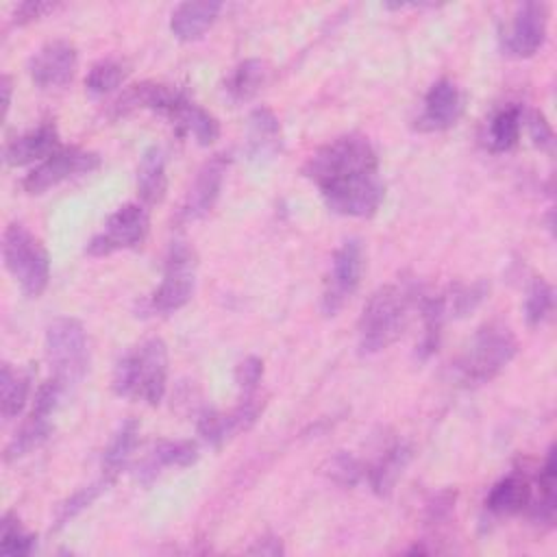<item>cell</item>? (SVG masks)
Instances as JSON below:
<instances>
[{"label":"cell","instance_id":"ba28073f","mask_svg":"<svg viewBox=\"0 0 557 557\" xmlns=\"http://www.w3.org/2000/svg\"><path fill=\"white\" fill-rule=\"evenodd\" d=\"M196 265L198 261L194 248L181 239L172 242L165 257L163 278L144 302L146 311L154 315H168L183 309L191 300L196 287Z\"/></svg>","mask_w":557,"mask_h":557},{"label":"cell","instance_id":"4316f807","mask_svg":"<svg viewBox=\"0 0 557 557\" xmlns=\"http://www.w3.org/2000/svg\"><path fill=\"white\" fill-rule=\"evenodd\" d=\"M30 374L15 370L11 363H2L0 370V411L4 420L17 418L28 400Z\"/></svg>","mask_w":557,"mask_h":557},{"label":"cell","instance_id":"52a82bcc","mask_svg":"<svg viewBox=\"0 0 557 557\" xmlns=\"http://www.w3.org/2000/svg\"><path fill=\"white\" fill-rule=\"evenodd\" d=\"M46 359L52 368V376L67 387L76 385L89 363L87 333L76 318H57L46 329Z\"/></svg>","mask_w":557,"mask_h":557},{"label":"cell","instance_id":"484cf974","mask_svg":"<svg viewBox=\"0 0 557 557\" xmlns=\"http://www.w3.org/2000/svg\"><path fill=\"white\" fill-rule=\"evenodd\" d=\"M137 442H139V422L135 418H126L117 426L109 446L102 453V474H109L115 479L128 466V459L135 453Z\"/></svg>","mask_w":557,"mask_h":557},{"label":"cell","instance_id":"9c48e42d","mask_svg":"<svg viewBox=\"0 0 557 557\" xmlns=\"http://www.w3.org/2000/svg\"><path fill=\"white\" fill-rule=\"evenodd\" d=\"M148 228H150V218L144 205L126 202L107 218L104 228L87 242L85 252L89 257H107L115 250L135 248L146 239Z\"/></svg>","mask_w":557,"mask_h":557},{"label":"cell","instance_id":"277c9868","mask_svg":"<svg viewBox=\"0 0 557 557\" xmlns=\"http://www.w3.org/2000/svg\"><path fill=\"white\" fill-rule=\"evenodd\" d=\"M168 363L165 342L161 337H148L115 363L111 387L122 398L154 407L165 396Z\"/></svg>","mask_w":557,"mask_h":557},{"label":"cell","instance_id":"f546056e","mask_svg":"<svg viewBox=\"0 0 557 557\" xmlns=\"http://www.w3.org/2000/svg\"><path fill=\"white\" fill-rule=\"evenodd\" d=\"M113 476H109V474H102L100 479H96L94 483H89V485H85V487H81V490H76L70 498H65L61 505H59V511H57V516H54V531H59V529H63L67 522H72L78 513H83L85 509H89L111 485H113Z\"/></svg>","mask_w":557,"mask_h":557},{"label":"cell","instance_id":"f1b7e54d","mask_svg":"<svg viewBox=\"0 0 557 557\" xmlns=\"http://www.w3.org/2000/svg\"><path fill=\"white\" fill-rule=\"evenodd\" d=\"M522 128V109L518 104H509L500 109L487 126V146L492 152H507L518 144Z\"/></svg>","mask_w":557,"mask_h":557},{"label":"cell","instance_id":"d6a6232c","mask_svg":"<svg viewBox=\"0 0 557 557\" xmlns=\"http://www.w3.org/2000/svg\"><path fill=\"white\" fill-rule=\"evenodd\" d=\"M37 537L28 533L13 513H4L0 522V553L4 557H26L35 550Z\"/></svg>","mask_w":557,"mask_h":557},{"label":"cell","instance_id":"ac0fdd59","mask_svg":"<svg viewBox=\"0 0 557 557\" xmlns=\"http://www.w3.org/2000/svg\"><path fill=\"white\" fill-rule=\"evenodd\" d=\"M283 135L278 117L268 107H257L248 115L246 154L250 161H270L281 152Z\"/></svg>","mask_w":557,"mask_h":557},{"label":"cell","instance_id":"8d00e7d4","mask_svg":"<svg viewBox=\"0 0 557 557\" xmlns=\"http://www.w3.org/2000/svg\"><path fill=\"white\" fill-rule=\"evenodd\" d=\"M263 376V361L259 357H246L235 368V383L244 394H250Z\"/></svg>","mask_w":557,"mask_h":557},{"label":"cell","instance_id":"8992f818","mask_svg":"<svg viewBox=\"0 0 557 557\" xmlns=\"http://www.w3.org/2000/svg\"><path fill=\"white\" fill-rule=\"evenodd\" d=\"M2 261L20 289L37 298L50 281V257L39 237L24 224H9L2 233Z\"/></svg>","mask_w":557,"mask_h":557},{"label":"cell","instance_id":"603a6c76","mask_svg":"<svg viewBox=\"0 0 557 557\" xmlns=\"http://www.w3.org/2000/svg\"><path fill=\"white\" fill-rule=\"evenodd\" d=\"M411 459V448L403 442H394L392 446H387L379 459L366 470L368 474V483L370 487L379 494L385 496L389 494V490L394 487V483L398 481V476L403 474V470L407 468Z\"/></svg>","mask_w":557,"mask_h":557},{"label":"cell","instance_id":"e575fe53","mask_svg":"<svg viewBox=\"0 0 557 557\" xmlns=\"http://www.w3.org/2000/svg\"><path fill=\"white\" fill-rule=\"evenodd\" d=\"M490 292V283L479 278L474 283H455L453 285V296H450V305L446 298V307L453 311L455 318H463L468 313H472L487 296Z\"/></svg>","mask_w":557,"mask_h":557},{"label":"cell","instance_id":"4dcf8cb0","mask_svg":"<svg viewBox=\"0 0 557 557\" xmlns=\"http://www.w3.org/2000/svg\"><path fill=\"white\" fill-rule=\"evenodd\" d=\"M555 474H557V463H555V448L550 446L548 453H546V459H544V466L540 470V476H537V487H540V496L537 500L529 505V511H531V518L535 522H553L555 518Z\"/></svg>","mask_w":557,"mask_h":557},{"label":"cell","instance_id":"30bf717a","mask_svg":"<svg viewBox=\"0 0 557 557\" xmlns=\"http://www.w3.org/2000/svg\"><path fill=\"white\" fill-rule=\"evenodd\" d=\"M363 272V248L359 239H346L331 259V270L322 292L320 309L326 318L337 315L346 300L357 292Z\"/></svg>","mask_w":557,"mask_h":557},{"label":"cell","instance_id":"e0dca14e","mask_svg":"<svg viewBox=\"0 0 557 557\" xmlns=\"http://www.w3.org/2000/svg\"><path fill=\"white\" fill-rule=\"evenodd\" d=\"M59 148H61L59 133H57L54 124H41L37 128L26 131L24 135L11 139L2 150V159L9 168H20V165H28L33 161L41 163Z\"/></svg>","mask_w":557,"mask_h":557},{"label":"cell","instance_id":"83f0119b","mask_svg":"<svg viewBox=\"0 0 557 557\" xmlns=\"http://www.w3.org/2000/svg\"><path fill=\"white\" fill-rule=\"evenodd\" d=\"M50 433H52V420L48 416H39V413L30 411L28 420L9 440V444L4 448V459L13 461V459H20V457L33 453L50 437Z\"/></svg>","mask_w":557,"mask_h":557},{"label":"cell","instance_id":"d590c367","mask_svg":"<svg viewBox=\"0 0 557 557\" xmlns=\"http://www.w3.org/2000/svg\"><path fill=\"white\" fill-rule=\"evenodd\" d=\"M326 472H329V476H331L335 483H339V485H344V487L357 485V483L363 479V474H366L361 461L355 459L350 453H344V450L335 453V455L329 459V470H326Z\"/></svg>","mask_w":557,"mask_h":557},{"label":"cell","instance_id":"ffe728a7","mask_svg":"<svg viewBox=\"0 0 557 557\" xmlns=\"http://www.w3.org/2000/svg\"><path fill=\"white\" fill-rule=\"evenodd\" d=\"M220 11H222V2H213V0L181 2L172 11L170 30L181 41H196L211 28Z\"/></svg>","mask_w":557,"mask_h":557},{"label":"cell","instance_id":"d4e9b609","mask_svg":"<svg viewBox=\"0 0 557 557\" xmlns=\"http://www.w3.org/2000/svg\"><path fill=\"white\" fill-rule=\"evenodd\" d=\"M268 63L263 59H246L242 61L239 65L233 67V72L228 74L226 83H224V91L226 96L242 104V102H248L265 83L268 78Z\"/></svg>","mask_w":557,"mask_h":557},{"label":"cell","instance_id":"6da1fadb","mask_svg":"<svg viewBox=\"0 0 557 557\" xmlns=\"http://www.w3.org/2000/svg\"><path fill=\"white\" fill-rule=\"evenodd\" d=\"M302 174L318 187L324 205L346 218H370L383 202L379 157L366 135L348 133L320 146Z\"/></svg>","mask_w":557,"mask_h":557},{"label":"cell","instance_id":"60d3db41","mask_svg":"<svg viewBox=\"0 0 557 557\" xmlns=\"http://www.w3.org/2000/svg\"><path fill=\"white\" fill-rule=\"evenodd\" d=\"M0 87H2V107H4V113H7L9 107H11V78L7 74L2 76Z\"/></svg>","mask_w":557,"mask_h":557},{"label":"cell","instance_id":"ab89813d","mask_svg":"<svg viewBox=\"0 0 557 557\" xmlns=\"http://www.w3.org/2000/svg\"><path fill=\"white\" fill-rule=\"evenodd\" d=\"M250 553H261V555H278L283 553V546H281V540L276 537H263L259 540L257 546L250 548Z\"/></svg>","mask_w":557,"mask_h":557},{"label":"cell","instance_id":"836d02e7","mask_svg":"<svg viewBox=\"0 0 557 557\" xmlns=\"http://www.w3.org/2000/svg\"><path fill=\"white\" fill-rule=\"evenodd\" d=\"M553 300H555V292L550 287V283H546L542 276H535L527 289V298H524V320L529 326H540L550 309H553Z\"/></svg>","mask_w":557,"mask_h":557},{"label":"cell","instance_id":"7a4b0ae2","mask_svg":"<svg viewBox=\"0 0 557 557\" xmlns=\"http://www.w3.org/2000/svg\"><path fill=\"white\" fill-rule=\"evenodd\" d=\"M115 109L126 113L128 109H150L168 117L178 133L191 135L198 146H211L220 137L218 120L196 104L183 89L163 83L133 85L117 102Z\"/></svg>","mask_w":557,"mask_h":557},{"label":"cell","instance_id":"d6986e66","mask_svg":"<svg viewBox=\"0 0 557 557\" xmlns=\"http://www.w3.org/2000/svg\"><path fill=\"white\" fill-rule=\"evenodd\" d=\"M198 446L189 440H161L137 468V479L150 483L163 468H187L196 463Z\"/></svg>","mask_w":557,"mask_h":557},{"label":"cell","instance_id":"5bb4252c","mask_svg":"<svg viewBox=\"0 0 557 557\" xmlns=\"http://www.w3.org/2000/svg\"><path fill=\"white\" fill-rule=\"evenodd\" d=\"M76 65L78 52L74 44L65 39H52L28 59V74L30 81L41 89L63 87L72 81Z\"/></svg>","mask_w":557,"mask_h":557},{"label":"cell","instance_id":"5b68a950","mask_svg":"<svg viewBox=\"0 0 557 557\" xmlns=\"http://www.w3.org/2000/svg\"><path fill=\"white\" fill-rule=\"evenodd\" d=\"M518 339L503 322L479 326L466 350L455 361V376L461 385H483L498 376L516 357Z\"/></svg>","mask_w":557,"mask_h":557},{"label":"cell","instance_id":"4fadbf2b","mask_svg":"<svg viewBox=\"0 0 557 557\" xmlns=\"http://www.w3.org/2000/svg\"><path fill=\"white\" fill-rule=\"evenodd\" d=\"M548 9L542 2H524L518 7L509 30L503 37V50L509 57H533L546 41Z\"/></svg>","mask_w":557,"mask_h":557},{"label":"cell","instance_id":"1f68e13d","mask_svg":"<svg viewBox=\"0 0 557 557\" xmlns=\"http://www.w3.org/2000/svg\"><path fill=\"white\" fill-rule=\"evenodd\" d=\"M128 70L122 61L117 59H100L96 61L87 76H85V89L94 96H104L111 94L113 89H117L122 85V81L126 78Z\"/></svg>","mask_w":557,"mask_h":557},{"label":"cell","instance_id":"2e32d148","mask_svg":"<svg viewBox=\"0 0 557 557\" xmlns=\"http://www.w3.org/2000/svg\"><path fill=\"white\" fill-rule=\"evenodd\" d=\"M259 403H255L252 398H246L242 405H237L231 411H205L198 418V435L209 444L220 448L222 444H226L228 440H233L237 433L248 431L257 418H259Z\"/></svg>","mask_w":557,"mask_h":557},{"label":"cell","instance_id":"7c38bea8","mask_svg":"<svg viewBox=\"0 0 557 557\" xmlns=\"http://www.w3.org/2000/svg\"><path fill=\"white\" fill-rule=\"evenodd\" d=\"M466 109V98L461 89L450 78L435 81L422 102V111L416 117V131L440 133L453 128Z\"/></svg>","mask_w":557,"mask_h":557},{"label":"cell","instance_id":"8fae6325","mask_svg":"<svg viewBox=\"0 0 557 557\" xmlns=\"http://www.w3.org/2000/svg\"><path fill=\"white\" fill-rule=\"evenodd\" d=\"M100 168V154L85 150V148H59L54 150L48 159H44L39 165H35L22 181V187L26 194H44L50 187L81 176V174H91L94 170Z\"/></svg>","mask_w":557,"mask_h":557},{"label":"cell","instance_id":"74e56055","mask_svg":"<svg viewBox=\"0 0 557 557\" xmlns=\"http://www.w3.org/2000/svg\"><path fill=\"white\" fill-rule=\"evenodd\" d=\"M54 9L52 2H41V0H26V2H20L13 11V24L22 26V24H28L33 20H39L44 17L46 13H50Z\"/></svg>","mask_w":557,"mask_h":557},{"label":"cell","instance_id":"3957f363","mask_svg":"<svg viewBox=\"0 0 557 557\" xmlns=\"http://www.w3.org/2000/svg\"><path fill=\"white\" fill-rule=\"evenodd\" d=\"M422 289L416 283L398 281L379 287L357 322V348L359 355H374L392 346L407 329L409 313L418 307Z\"/></svg>","mask_w":557,"mask_h":557},{"label":"cell","instance_id":"f35d334b","mask_svg":"<svg viewBox=\"0 0 557 557\" xmlns=\"http://www.w3.org/2000/svg\"><path fill=\"white\" fill-rule=\"evenodd\" d=\"M529 131H531L533 144L537 148L550 150V146H553V128H550V124L546 122V117L542 113H533V117L529 122Z\"/></svg>","mask_w":557,"mask_h":557},{"label":"cell","instance_id":"cb8c5ba5","mask_svg":"<svg viewBox=\"0 0 557 557\" xmlns=\"http://www.w3.org/2000/svg\"><path fill=\"white\" fill-rule=\"evenodd\" d=\"M418 311H420V318L424 324V333L416 348V357L420 361H426L437 350L440 339H442V326H444V320L448 313L446 296H431V294L422 292L418 298Z\"/></svg>","mask_w":557,"mask_h":557},{"label":"cell","instance_id":"7402d4cb","mask_svg":"<svg viewBox=\"0 0 557 557\" xmlns=\"http://www.w3.org/2000/svg\"><path fill=\"white\" fill-rule=\"evenodd\" d=\"M168 189L165 176V154L159 146H148L137 165V194L146 205H157L163 200Z\"/></svg>","mask_w":557,"mask_h":557},{"label":"cell","instance_id":"9a60e30c","mask_svg":"<svg viewBox=\"0 0 557 557\" xmlns=\"http://www.w3.org/2000/svg\"><path fill=\"white\" fill-rule=\"evenodd\" d=\"M226 170H228L226 154H215L209 161H205V165L198 170L194 185L189 187L187 198L181 207L183 220H200L213 209L215 200L220 198Z\"/></svg>","mask_w":557,"mask_h":557},{"label":"cell","instance_id":"44dd1931","mask_svg":"<svg viewBox=\"0 0 557 557\" xmlns=\"http://www.w3.org/2000/svg\"><path fill=\"white\" fill-rule=\"evenodd\" d=\"M531 500H533L531 483L522 474L511 472L492 485L485 498V507L496 516H511L527 509Z\"/></svg>","mask_w":557,"mask_h":557}]
</instances>
